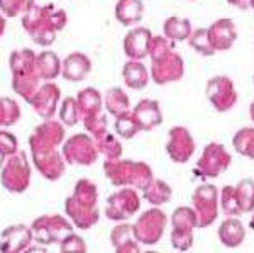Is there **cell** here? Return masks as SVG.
Masks as SVG:
<instances>
[{"label":"cell","mask_w":254,"mask_h":253,"mask_svg":"<svg viewBox=\"0 0 254 253\" xmlns=\"http://www.w3.org/2000/svg\"><path fill=\"white\" fill-rule=\"evenodd\" d=\"M68 15L64 10L51 5H32L24 14L22 26L29 32L31 39L39 46H49L55 43L56 32L64 29Z\"/></svg>","instance_id":"obj_1"},{"label":"cell","mask_w":254,"mask_h":253,"mask_svg":"<svg viewBox=\"0 0 254 253\" xmlns=\"http://www.w3.org/2000/svg\"><path fill=\"white\" fill-rule=\"evenodd\" d=\"M151 79L158 85L178 82L185 75V61L175 51V43L165 36H153L151 41Z\"/></svg>","instance_id":"obj_2"},{"label":"cell","mask_w":254,"mask_h":253,"mask_svg":"<svg viewBox=\"0 0 254 253\" xmlns=\"http://www.w3.org/2000/svg\"><path fill=\"white\" fill-rule=\"evenodd\" d=\"M98 192L93 182L81 178L76 182L75 192L66 199V213L73 223L81 230H88L100 218V211L97 206Z\"/></svg>","instance_id":"obj_3"},{"label":"cell","mask_w":254,"mask_h":253,"mask_svg":"<svg viewBox=\"0 0 254 253\" xmlns=\"http://www.w3.org/2000/svg\"><path fill=\"white\" fill-rule=\"evenodd\" d=\"M105 175L116 187H134L144 190L153 180V170L144 162L107 160L104 163Z\"/></svg>","instance_id":"obj_4"},{"label":"cell","mask_w":254,"mask_h":253,"mask_svg":"<svg viewBox=\"0 0 254 253\" xmlns=\"http://www.w3.org/2000/svg\"><path fill=\"white\" fill-rule=\"evenodd\" d=\"M191 204L196 214V228H208L219 216V190L212 183L198 185L191 194Z\"/></svg>","instance_id":"obj_5"},{"label":"cell","mask_w":254,"mask_h":253,"mask_svg":"<svg viewBox=\"0 0 254 253\" xmlns=\"http://www.w3.org/2000/svg\"><path fill=\"white\" fill-rule=\"evenodd\" d=\"M168 224V216L159 207L142 213L132 224L136 240L141 245H156L163 238Z\"/></svg>","instance_id":"obj_6"},{"label":"cell","mask_w":254,"mask_h":253,"mask_svg":"<svg viewBox=\"0 0 254 253\" xmlns=\"http://www.w3.org/2000/svg\"><path fill=\"white\" fill-rule=\"evenodd\" d=\"M171 245L175 250L187 252L193 247V230L196 228V214L193 207L180 206L171 216Z\"/></svg>","instance_id":"obj_7"},{"label":"cell","mask_w":254,"mask_h":253,"mask_svg":"<svg viewBox=\"0 0 254 253\" xmlns=\"http://www.w3.org/2000/svg\"><path fill=\"white\" fill-rule=\"evenodd\" d=\"M141 207V199L134 187H122L107 199L105 216L112 221H126Z\"/></svg>","instance_id":"obj_8"},{"label":"cell","mask_w":254,"mask_h":253,"mask_svg":"<svg viewBox=\"0 0 254 253\" xmlns=\"http://www.w3.org/2000/svg\"><path fill=\"white\" fill-rule=\"evenodd\" d=\"M207 99L217 112H229L237 104V92L234 82L227 75H215L207 82Z\"/></svg>","instance_id":"obj_9"},{"label":"cell","mask_w":254,"mask_h":253,"mask_svg":"<svg viewBox=\"0 0 254 253\" xmlns=\"http://www.w3.org/2000/svg\"><path fill=\"white\" fill-rule=\"evenodd\" d=\"M231 162L232 157L225 150L224 145H220V143H208L203 148L200 160L196 162V169H198L202 177L215 178L231 167Z\"/></svg>","instance_id":"obj_10"},{"label":"cell","mask_w":254,"mask_h":253,"mask_svg":"<svg viewBox=\"0 0 254 253\" xmlns=\"http://www.w3.org/2000/svg\"><path fill=\"white\" fill-rule=\"evenodd\" d=\"M64 160L73 165H92L97 162L98 150L95 141L87 134H75L63 146Z\"/></svg>","instance_id":"obj_11"},{"label":"cell","mask_w":254,"mask_h":253,"mask_svg":"<svg viewBox=\"0 0 254 253\" xmlns=\"http://www.w3.org/2000/svg\"><path fill=\"white\" fill-rule=\"evenodd\" d=\"M195 140L185 126H175L168 131L166 153L175 163H187L195 153Z\"/></svg>","instance_id":"obj_12"},{"label":"cell","mask_w":254,"mask_h":253,"mask_svg":"<svg viewBox=\"0 0 254 253\" xmlns=\"http://www.w3.org/2000/svg\"><path fill=\"white\" fill-rule=\"evenodd\" d=\"M29 167L26 162V155L17 153L15 157L9 158V163L3 169L2 173V183L10 192H24L29 185Z\"/></svg>","instance_id":"obj_13"},{"label":"cell","mask_w":254,"mask_h":253,"mask_svg":"<svg viewBox=\"0 0 254 253\" xmlns=\"http://www.w3.org/2000/svg\"><path fill=\"white\" fill-rule=\"evenodd\" d=\"M34 233L38 236L39 243H55L60 240V236H66L73 233V226L68 221H64L61 216H44L32 224Z\"/></svg>","instance_id":"obj_14"},{"label":"cell","mask_w":254,"mask_h":253,"mask_svg":"<svg viewBox=\"0 0 254 253\" xmlns=\"http://www.w3.org/2000/svg\"><path fill=\"white\" fill-rule=\"evenodd\" d=\"M208 41L217 51H227L234 46L237 39V27L232 19H217L214 24L207 27Z\"/></svg>","instance_id":"obj_15"},{"label":"cell","mask_w":254,"mask_h":253,"mask_svg":"<svg viewBox=\"0 0 254 253\" xmlns=\"http://www.w3.org/2000/svg\"><path fill=\"white\" fill-rule=\"evenodd\" d=\"M153 32L147 27H132L124 38V51L129 60H144L149 56Z\"/></svg>","instance_id":"obj_16"},{"label":"cell","mask_w":254,"mask_h":253,"mask_svg":"<svg viewBox=\"0 0 254 253\" xmlns=\"http://www.w3.org/2000/svg\"><path fill=\"white\" fill-rule=\"evenodd\" d=\"M132 114L141 131H153L163 122V112L161 107H159V102L153 99L139 100L136 107L132 109Z\"/></svg>","instance_id":"obj_17"},{"label":"cell","mask_w":254,"mask_h":253,"mask_svg":"<svg viewBox=\"0 0 254 253\" xmlns=\"http://www.w3.org/2000/svg\"><path fill=\"white\" fill-rule=\"evenodd\" d=\"M92 72V61L85 53H71L61 63V73L68 82H81Z\"/></svg>","instance_id":"obj_18"},{"label":"cell","mask_w":254,"mask_h":253,"mask_svg":"<svg viewBox=\"0 0 254 253\" xmlns=\"http://www.w3.org/2000/svg\"><path fill=\"white\" fill-rule=\"evenodd\" d=\"M60 99V88L55 84H46L41 90L36 93V99H31V104L34 111L43 119H51L56 111V104Z\"/></svg>","instance_id":"obj_19"},{"label":"cell","mask_w":254,"mask_h":253,"mask_svg":"<svg viewBox=\"0 0 254 253\" xmlns=\"http://www.w3.org/2000/svg\"><path fill=\"white\" fill-rule=\"evenodd\" d=\"M219 240L224 247L237 248L246 240V228L236 216H227L219 226Z\"/></svg>","instance_id":"obj_20"},{"label":"cell","mask_w":254,"mask_h":253,"mask_svg":"<svg viewBox=\"0 0 254 253\" xmlns=\"http://www.w3.org/2000/svg\"><path fill=\"white\" fill-rule=\"evenodd\" d=\"M122 77H124L126 85L132 90H142L151 80V75L147 72L146 65L142 63V60L127 61L124 65V70H122Z\"/></svg>","instance_id":"obj_21"},{"label":"cell","mask_w":254,"mask_h":253,"mask_svg":"<svg viewBox=\"0 0 254 253\" xmlns=\"http://www.w3.org/2000/svg\"><path fill=\"white\" fill-rule=\"evenodd\" d=\"M144 17V3L142 0H117L116 19L122 26H134Z\"/></svg>","instance_id":"obj_22"},{"label":"cell","mask_w":254,"mask_h":253,"mask_svg":"<svg viewBox=\"0 0 254 253\" xmlns=\"http://www.w3.org/2000/svg\"><path fill=\"white\" fill-rule=\"evenodd\" d=\"M110 240H112L116 252L121 253L141 252V247H139V242L136 240V236H134L130 224H119V226L114 228L112 233H110Z\"/></svg>","instance_id":"obj_23"},{"label":"cell","mask_w":254,"mask_h":253,"mask_svg":"<svg viewBox=\"0 0 254 253\" xmlns=\"http://www.w3.org/2000/svg\"><path fill=\"white\" fill-rule=\"evenodd\" d=\"M163 32H165V38H168L173 43H180V41H188V38L191 36V22L185 17H168L163 24Z\"/></svg>","instance_id":"obj_24"},{"label":"cell","mask_w":254,"mask_h":253,"mask_svg":"<svg viewBox=\"0 0 254 253\" xmlns=\"http://www.w3.org/2000/svg\"><path fill=\"white\" fill-rule=\"evenodd\" d=\"M76 104H78V111L80 116L83 117H90L95 116V114L102 112V105H104V100H102V95L98 93L97 88H85L78 93L76 97Z\"/></svg>","instance_id":"obj_25"},{"label":"cell","mask_w":254,"mask_h":253,"mask_svg":"<svg viewBox=\"0 0 254 253\" xmlns=\"http://www.w3.org/2000/svg\"><path fill=\"white\" fill-rule=\"evenodd\" d=\"M36 72H38L39 79L55 80L61 73V61L58 55L53 51H43L36 56Z\"/></svg>","instance_id":"obj_26"},{"label":"cell","mask_w":254,"mask_h":253,"mask_svg":"<svg viewBox=\"0 0 254 253\" xmlns=\"http://www.w3.org/2000/svg\"><path fill=\"white\" fill-rule=\"evenodd\" d=\"M171 195H173V190H171L170 183L161 178H153L144 189V199L153 206H163V204L170 202Z\"/></svg>","instance_id":"obj_27"},{"label":"cell","mask_w":254,"mask_h":253,"mask_svg":"<svg viewBox=\"0 0 254 253\" xmlns=\"http://www.w3.org/2000/svg\"><path fill=\"white\" fill-rule=\"evenodd\" d=\"M104 105L109 111V114H112V116H116V117L130 111L129 97H127V93L119 87L110 88V90L105 93Z\"/></svg>","instance_id":"obj_28"},{"label":"cell","mask_w":254,"mask_h":253,"mask_svg":"<svg viewBox=\"0 0 254 253\" xmlns=\"http://www.w3.org/2000/svg\"><path fill=\"white\" fill-rule=\"evenodd\" d=\"M95 146L98 150V153H104L107 160H119L122 155V145L119 143V140L114 134H110L107 129L102 133L95 134Z\"/></svg>","instance_id":"obj_29"},{"label":"cell","mask_w":254,"mask_h":253,"mask_svg":"<svg viewBox=\"0 0 254 253\" xmlns=\"http://www.w3.org/2000/svg\"><path fill=\"white\" fill-rule=\"evenodd\" d=\"M234 150L243 157L254 160V128H243L232 138Z\"/></svg>","instance_id":"obj_30"},{"label":"cell","mask_w":254,"mask_h":253,"mask_svg":"<svg viewBox=\"0 0 254 253\" xmlns=\"http://www.w3.org/2000/svg\"><path fill=\"white\" fill-rule=\"evenodd\" d=\"M237 201H239L241 211L243 214L253 213L254 211V180L251 178H244L236 185Z\"/></svg>","instance_id":"obj_31"},{"label":"cell","mask_w":254,"mask_h":253,"mask_svg":"<svg viewBox=\"0 0 254 253\" xmlns=\"http://www.w3.org/2000/svg\"><path fill=\"white\" fill-rule=\"evenodd\" d=\"M219 206L224 211V214L227 216H239L243 214L237 201V194H236V185H225L220 190V199H219Z\"/></svg>","instance_id":"obj_32"},{"label":"cell","mask_w":254,"mask_h":253,"mask_svg":"<svg viewBox=\"0 0 254 253\" xmlns=\"http://www.w3.org/2000/svg\"><path fill=\"white\" fill-rule=\"evenodd\" d=\"M141 131V128H139L136 117H134L132 111L122 114V116H119L116 119V133L117 136L124 138V140H130V138H134L136 134Z\"/></svg>","instance_id":"obj_33"},{"label":"cell","mask_w":254,"mask_h":253,"mask_svg":"<svg viewBox=\"0 0 254 253\" xmlns=\"http://www.w3.org/2000/svg\"><path fill=\"white\" fill-rule=\"evenodd\" d=\"M188 43L193 50L198 53L200 56H214L215 50L212 48L210 41H208V32L207 27H200L191 32V36L188 38Z\"/></svg>","instance_id":"obj_34"},{"label":"cell","mask_w":254,"mask_h":253,"mask_svg":"<svg viewBox=\"0 0 254 253\" xmlns=\"http://www.w3.org/2000/svg\"><path fill=\"white\" fill-rule=\"evenodd\" d=\"M34 5V0H0V10L7 17H17L20 14H26Z\"/></svg>","instance_id":"obj_35"},{"label":"cell","mask_w":254,"mask_h":253,"mask_svg":"<svg viewBox=\"0 0 254 253\" xmlns=\"http://www.w3.org/2000/svg\"><path fill=\"white\" fill-rule=\"evenodd\" d=\"M60 117H61V122L64 126H75L78 122V117H80V111H78V104H76V99H68L63 100L61 104V111H60Z\"/></svg>","instance_id":"obj_36"},{"label":"cell","mask_w":254,"mask_h":253,"mask_svg":"<svg viewBox=\"0 0 254 253\" xmlns=\"http://www.w3.org/2000/svg\"><path fill=\"white\" fill-rule=\"evenodd\" d=\"M17 152V140L12 134L0 131V167H2L5 155H14Z\"/></svg>","instance_id":"obj_37"},{"label":"cell","mask_w":254,"mask_h":253,"mask_svg":"<svg viewBox=\"0 0 254 253\" xmlns=\"http://www.w3.org/2000/svg\"><path fill=\"white\" fill-rule=\"evenodd\" d=\"M61 250L63 252H85L87 247H85L83 240H81L80 236L69 233L61 240Z\"/></svg>","instance_id":"obj_38"},{"label":"cell","mask_w":254,"mask_h":253,"mask_svg":"<svg viewBox=\"0 0 254 253\" xmlns=\"http://www.w3.org/2000/svg\"><path fill=\"white\" fill-rule=\"evenodd\" d=\"M227 2L231 3L232 7L239 9V10H249V9H251V2H249V0H227Z\"/></svg>","instance_id":"obj_39"},{"label":"cell","mask_w":254,"mask_h":253,"mask_svg":"<svg viewBox=\"0 0 254 253\" xmlns=\"http://www.w3.org/2000/svg\"><path fill=\"white\" fill-rule=\"evenodd\" d=\"M3 31H5V20H3V17L0 15V36L3 34Z\"/></svg>","instance_id":"obj_40"},{"label":"cell","mask_w":254,"mask_h":253,"mask_svg":"<svg viewBox=\"0 0 254 253\" xmlns=\"http://www.w3.org/2000/svg\"><path fill=\"white\" fill-rule=\"evenodd\" d=\"M249 116H251V119L254 122V100H253V104L249 105Z\"/></svg>","instance_id":"obj_41"},{"label":"cell","mask_w":254,"mask_h":253,"mask_svg":"<svg viewBox=\"0 0 254 253\" xmlns=\"http://www.w3.org/2000/svg\"><path fill=\"white\" fill-rule=\"evenodd\" d=\"M249 226H251L253 230H254V216H253V218H251V223H249Z\"/></svg>","instance_id":"obj_42"},{"label":"cell","mask_w":254,"mask_h":253,"mask_svg":"<svg viewBox=\"0 0 254 253\" xmlns=\"http://www.w3.org/2000/svg\"><path fill=\"white\" fill-rule=\"evenodd\" d=\"M251 2V9H254V0H249Z\"/></svg>","instance_id":"obj_43"},{"label":"cell","mask_w":254,"mask_h":253,"mask_svg":"<svg viewBox=\"0 0 254 253\" xmlns=\"http://www.w3.org/2000/svg\"><path fill=\"white\" fill-rule=\"evenodd\" d=\"M253 82H254V75H253Z\"/></svg>","instance_id":"obj_44"}]
</instances>
